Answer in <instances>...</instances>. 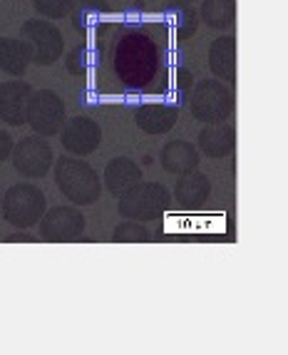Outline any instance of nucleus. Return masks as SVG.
<instances>
[{
    "instance_id": "nucleus-11",
    "label": "nucleus",
    "mask_w": 288,
    "mask_h": 355,
    "mask_svg": "<svg viewBox=\"0 0 288 355\" xmlns=\"http://www.w3.org/2000/svg\"><path fill=\"white\" fill-rule=\"evenodd\" d=\"M201 157L199 149L192 142H184V139H171L162 147L159 152V164L162 169L169 174H177V177H184L189 172H196Z\"/></svg>"
},
{
    "instance_id": "nucleus-5",
    "label": "nucleus",
    "mask_w": 288,
    "mask_h": 355,
    "mask_svg": "<svg viewBox=\"0 0 288 355\" xmlns=\"http://www.w3.org/2000/svg\"><path fill=\"white\" fill-rule=\"evenodd\" d=\"M20 40L28 48L30 62H35L37 67L55 65L62 58V50H65V37L50 20H25L23 28H20Z\"/></svg>"
},
{
    "instance_id": "nucleus-21",
    "label": "nucleus",
    "mask_w": 288,
    "mask_h": 355,
    "mask_svg": "<svg viewBox=\"0 0 288 355\" xmlns=\"http://www.w3.org/2000/svg\"><path fill=\"white\" fill-rule=\"evenodd\" d=\"M12 147H15V142H12L10 132L0 130V164H3V162H6V159H10Z\"/></svg>"
},
{
    "instance_id": "nucleus-17",
    "label": "nucleus",
    "mask_w": 288,
    "mask_h": 355,
    "mask_svg": "<svg viewBox=\"0 0 288 355\" xmlns=\"http://www.w3.org/2000/svg\"><path fill=\"white\" fill-rule=\"evenodd\" d=\"M30 67V53L25 42L15 37H0V70L10 77H23Z\"/></svg>"
},
{
    "instance_id": "nucleus-16",
    "label": "nucleus",
    "mask_w": 288,
    "mask_h": 355,
    "mask_svg": "<svg viewBox=\"0 0 288 355\" xmlns=\"http://www.w3.org/2000/svg\"><path fill=\"white\" fill-rule=\"evenodd\" d=\"M199 149L212 157V159H223V157H231L236 149V132L231 125H206L199 132Z\"/></svg>"
},
{
    "instance_id": "nucleus-1",
    "label": "nucleus",
    "mask_w": 288,
    "mask_h": 355,
    "mask_svg": "<svg viewBox=\"0 0 288 355\" xmlns=\"http://www.w3.org/2000/svg\"><path fill=\"white\" fill-rule=\"evenodd\" d=\"M55 184L75 207H90L102 194V179L97 177V172L85 159L70 154L55 162Z\"/></svg>"
},
{
    "instance_id": "nucleus-3",
    "label": "nucleus",
    "mask_w": 288,
    "mask_h": 355,
    "mask_svg": "<svg viewBox=\"0 0 288 355\" xmlns=\"http://www.w3.org/2000/svg\"><path fill=\"white\" fill-rule=\"evenodd\" d=\"M189 112L201 125H223L234 114V92L219 80H199L189 97Z\"/></svg>"
},
{
    "instance_id": "nucleus-22",
    "label": "nucleus",
    "mask_w": 288,
    "mask_h": 355,
    "mask_svg": "<svg viewBox=\"0 0 288 355\" xmlns=\"http://www.w3.org/2000/svg\"><path fill=\"white\" fill-rule=\"evenodd\" d=\"M6 241H33V236H30V234H10V236L6 239Z\"/></svg>"
},
{
    "instance_id": "nucleus-23",
    "label": "nucleus",
    "mask_w": 288,
    "mask_h": 355,
    "mask_svg": "<svg viewBox=\"0 0 288 355\" xmlns=\"http://www.w3.org/2000/svg\"><path fill=\"white\" fill-rule=\"evenodd\" d=\"M169 3H179V6H189V3H194V0H169Z\"/></svg>"
},
{
    "instance_id": "nucleus-7",
    "label": "nucleus",
    "mask_w": 288,
    "mask_h": 355,
    "mask_svg": "<svg viewBox=\"0 0 288 355\" xmlns=\"http://www.w3.org/2000/svg\"><path fill=\"white\" fill-rule=\"evenodd\" d=\"M10 162L15 166V172L25 179H42L53 169L55 154L53 147L42 139V137H23L20 142H15L10 154Z\"/></svg>"
},
{
    "instance_id": "nucleus-18",
    "label": "nucleus",
    "mask_w": 288,
    "mask_h": 355,
    "mask_svg": "<svg viewBox=\"0 0 288 355\" xmlns=\"http://www.w3.org/2000/svg\"><path fill=\"white\" fill-rule=\"evenodd\" d=\"M201 20L214 30H229L236 20V0H204Z\"/></svg>"
},
{
    "instance_id": "nucleus-24",
    "label": "nucleus",
    "mask_w": 288,
    "mask_h": 355,
    "mask_svg": "<svg viewBox=\"0 0 288 355\" xmlns=\"http://www.w3.org/2000/svg\"><path fill=\"white\" fill-rule=\"evenodd\" d=\"M0 199H3V194H0Z\"/></svg>"
},
{
    "instance_id": "nucleus-4",
    "label": "nucleus",
    "mask_w": 288,
    "mask_h": 355,
    "mask_svg": "<svg viewBox=\"0 0 288 355\" xmlns=\"http://www.w3.org/2000/svg\"><path fill=\"white\" fill-rule=\"evenodd\" d=\"M171 207V191L159 182H139L135 189L119 196V214L124 221H154Z\"/></svg>"
},
{
    "instance_id": "nucleus-13",
    "label": "nucleus",
    "mask_w": 288,
    "mask_h": 355,
    "mask_svg": "<svg viewBox=\"0 0 288 355\" xmlns=\"http://www.w3.org/2000/svg\"><path fill=\"white\" fill-rule=\"evenodd\" d=\"M139 182H142V169L135 159H130V157H115V159L107 162L105 187L117 196V199L122 194H127L130 189H135Z\"/></svg>"
},
{
    "instance_id": "nucleus-9",
    "label": "nucleus",
    "mask_w": 288,
    "mask_h": 355,
    "mask_svg": "<svg viewBox=\"0 0 288 355\" xmlns=\"http://www.w3.org/2000/svg\"><path fill=\"white\" fill-rule=\"evenodd\" d=\"M60 142L70 157H87L102 144V127L90 117H72L60 130Z\"/></svg>"
},
{
    "instance_id": "nucleus-6",
    "label": "nucleus",
    "mask_w": 288,
    "mask_h": 355,
    "mask_svg": "<svg viewBox=\"0 0 288 355\" xmlns=\"http://www.w3.org/2000/svg\"><path fill=\"white\" fill-rule=\"evenodd\" d=\"M25 122L33 127L37 137H55L67 122L65 102L53 89H35L30 95Z\"/></svg>"
},
{
    "instance_id": "nucleus-2",
    "label": "nucleus",
    "mask_w": 288,
    "mask_h": 355,
    "mask_svg": "<svg viewBox=\"0 0 288 355\" xmlns=\"http://www.w3.org/2000/svg\"><path fill=\"white\" fill-rule=\"evenodd\" d=\"M0 211H3V219L15 229H33L35 224H40V219L47 211L45 194H42V189H37L35 184L20 182L3 194Z\"/></svg>"
},
{
    "instance_id": "nucleus-19",
    "label": "nucleus",
    "mask_w": 288,
    "mask_h": 355,
    "mask_svg": "<svg viewBox=\"0 0 288 355\" xmlns=\"http://www.w3.org/2000/svg\"><path fill=\"white\" fill-rule=\"evenodd\" d=\"M75 3L77 0H33V8L45 20H62L75 10Z\"/></svg>"
},
{
    "instance_id": "nucleus-12",
    "label": "nucleus",
    "mask_w": 288,
    "mask_h": 355,
    "mask_svg": "<svg viewBox=\"0 0 288 355\" xmlns=\"http://www.w3.org/2000/svg\"><path fill=\"white\" fill-rule=\"evenodd\" d=\"M212 196V179L204 172H189L177 179L174 184V199L182 209L187 211H196L201 209Z\"/></svg>"
},
{
    "instance_id": "nucleus-15",
    "label": "nucleus",
    "mask_w": 288,
    "mask_h": 355,
    "mask_svg": "<svg viewBox=\"0 0 288 355\" xmlns=\"http://www.w3.org/2000/svg\"><path fill=\"white\" fill-rule=\"evenodd\" d=\"M209 67L219 83L229 85L236 80V40L231 35H221L209 48Z\"/></svg>"
},
{
    "instance_id": "nucleus-10",
    "label": "nucleus",
    "mask_w": 288,
    "mask_h": 355,
    "mask_svg": "<svg viewBox=\"0 0 288 355\" xmlns=\"http://www.w3.org/2000/svg\"><path fill=\"white\" fill-rule=\"evenodd\" d=\"M35 89L30 87L25 80H6L0 83V119L10 127H23L25 114H28L30 95Z\"/></svg>"
},
{
    "instance_id": "nucleus-8",
    "label": "nucleus",
    "mask_w": 288,
    "mask_h": 355,
    "mask_svg": "<svg viewBox=\"0 0 288 355\" xmlns=\"http://www.w3.org/2000/svg\"><path fill=\"white\" fill-rule=\"evenodd\" d=\"M40 239L45 241H75L83 236L85 216L77 207H55L45 211L37 224Z\"/></svg>"
},
{
    "instance_id": "nucleus-14",
    "label": "nucleus",
    "mask_w": 288,
    "mask_h": 355,
    "mask_svg": "<svg viewBox=\"0 0 288 355\" xmlns=\"http://www.w3.org/2000/svg\"><path fill=\"white\" fill-rule=\"evenodd\" d=\"M179 112L171 105H142L135 110V125L147 135H167L177 127Z\"/></svg>"
},
{
    "instance_id": "nucleus-20",
    "label": "nucleus",
    "mask_w": 288,
    "mask_h": 355,
    "mask_svg": "<svg viewBox=\"0 0 288 355\" xmlns=\"http://www.w3.org/2000/svg\"><path fill=\"white\" fill-rule=\"evenodd\" d=\"M112 239H115V241H149L152 234H149L147 226L139 224V221H122L119 226H115Z\"/></svg>"
}]
</instances>
